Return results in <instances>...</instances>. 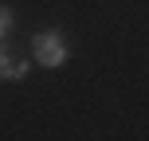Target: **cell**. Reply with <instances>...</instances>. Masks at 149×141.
<instances>
[{"label": "cell", "mask_w": 149, "mask_h": 141, "mask_svg": "<svg viewBox=\"0 0 149 141\" xmlns=\"http://www.w3.org/2000/svg\"><path fill=\"white\" fill-rule=\"evenodd\" d=\"M31 55H36V63L39 67H47V71H55V67H63V63L71 59V47H67V39H63V31H36L31 35Z\"/></svg>", "instance_id": "6da1fadb"}, {"label": "cell", "mask_w": 149, "mask_h": 141, "mask_svg": "<svg viewBox=\"0 0 149 141\" xmlns=\"http://www.w3.org/2000/svg\"><path fill=\"white\" fill-rule=\"evenodd\" d=\"M8 71H12V47L8 39H0V78H8Z\"/></svg>", "instance_id": "7a4b0ae2"}, {"label": "cell", "mask_w": 149, "mask_h": 141, "mask_svg": "<svg viewBox=\"0 0 149 141\" xmlns=\"http://www.w3.org/2000/svg\"><path fill=\"white\" fill-rule=\"evenodd\" d=\"M12 20H16V16H12V8H4V4H0V39H8V31L16 28Z\"/></svg>", "instance_id": "3957f363"}, {"label": "cell", "mask_w": 149, "mask_h": 141, "mask_svg": "<svg viewBox=\"0 0 149 141\" xmlns=\"http://www.w3.org/2000/svg\"><path fill=\"white\" fill-rule=\"evenodd\" d=\"M24 74H28V63H24V59H12V71H8V78H12V82H20Z\"/></svg>", "instance_id": "277c9868"}]
</instances>
